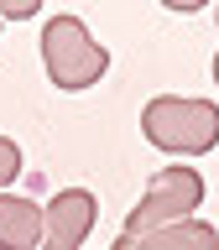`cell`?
<instances>
[{
  "label": "cell",
  "mask_w": 219,
  "mask_h": 250,
  "mask_svg": "<svg viewBox=\"0 0 219 250\" xmlns=\"http://www.w3.org/2000/svg\"><path fill=\"white\" fill-rule=\"evenodd\" d=\"M141 130L156 151L172 156H198L219 146V109L209 99H183V94H162L141 109Z\"/></svg>",
  "instance_id": "6da1fadb"
},
{
  "label": "cell",
  "mask_w": 219,
  "mask_h": 250,
  "mask_svg": "<svg viewBox=\"0 0 219 250\" xmlns=\"http://www.w3.org/2000/svg\"><path fill=\"white\" fill-rule=\"evenodd\" d=\"M42 68L58 89L78 94V89H94L110 68V52L94 42V31L78 21V16H52L42 26Z\"/></svg>",
  "instance_id": "7a4b0ae2"
},
{
  "label": "cell",
  "mask_w": 219,
  "mask_h": 250,
  "mask_svg": "<svg viewBox=\"0 0 219 250\" xmlns=\"http://www.w3.org/2000/svg\"><path fill=\"white\" fill-rule=\"evenodd\" d=\"M203 203V177L193 167H162L146 183V193H141V203L125 214V229L115 234V240H141V234L152 229H167V224H177V219H193V208Z\"/></svg>",
  "instance_id": "3957f363"
},
{
  "label": "cell",
  "mask_w": 219,
  "mask_h": 250,
  "mask_svg": "<svg viewBox=\"0 0 219 250\" xmlns=\"http://www.w3.org/2000/svg\"><path fill=\"white\" fill-rule=\"evenodd\" d=\"M94 219H99V203H94L89 188H63L58 198L42 208V245L47 250H78L84 240H89Z\"/></svg>",
  "instance_id": "277c9868"
},
{
  "label": "cell",
  "mask_w": 219,
  "mask_h": 250,
  "mask_svg": "<svg viewBox=\"0 0 219 250\" xmlns=\"http://www.w3.org/2000/svg\"><path fill=\"white\" fill-rule=\"evenodd\" d=\"M110 250H219V240H214V229L203 219H177V224L152 229L141 240H115Z\"/></svg>",
  "instance_id": "5b68a950"
},
{
  "label": "cell",
  "mask_w": 219,
  "mask_h": 250,
  "mask_svg": "<svg viewBox=\"0 0 219 250\" xmlns=\"http://www.w3.org/2000/svg\"><path fill=\"white\" fill-rule=\"evenodd\" d=\"M42 208L31 198H11L0 193V250H37L42 245Z\"/></svg>",
  "instance_id": "8992f818"
},
{
  "label": "cell",
  "mask_w": 219,
  "mask_h": 250,
  "mask_svg": "<svg viewBox=\"0 0 219 250\" xmlns=\"http://www.w3.org/2000/svg\"><path fill=\"white\" fill-rule=\"evenodd\" d=\"M16 177H21V146L0 136V188H5V183H16Z\"/></svg>",
  "instance_id": "52a82bcc"
},
{
  "label": "cell",
  "mask_w": 219,
  "mask_h": 250,
  "mask_svg": "<svg viewBox=\"0 0 219 250\" xmlns=\"http://www.w3.org/2000/svg\"><path fill=\"white\" fill-rule=\"evenodd\" d=\"M26 16H37V5H0V21H26Z\"/></svg>",
  "instance_id": "ba28073f"
},
{
  "label": "cell",
  "mask_w": 219,
  "mask_h": 250,
  "mask_svg": "<svg viewBox=\"0 0 219 250\" xmlns=\"http://www.w3.org/2000/svg\"><path fill=\"white\" fill-rule=\"evenodd\" d=\"M214 83H219V52H214Z\"/></svg>",
  "instance_id": "9c48e42d"
},
{
  "label": "cell",
  "mask_w": 219,
  "mask_h": 250,
  "mask_svg": "<svg viewBox=\"0 0 219 250\" xmlns=\"http://www.w3.org/2000/svg\"><path fill=\"white\" fill-rule=\"evenodd\" d=\"M214 21H219V5H214Z\"/></svg>",
  "instance_id": "30bf717a"
},
{
  "label": "cell",
  "mask_w": 219,
  "mask_h": 250,
  "mask_svg": "<svg viewBox=\"0 0 219 250\" xmlns=\"http://www.w3.org/2000/svg\"><path fill=\"white\" fill-rule=\"evenodd\" d=\"M37 250H47V245H37Z\"/></svg>",
  "instance_id": "8fae6325"
},
{
  "label": "cell",
  "mask_w": 219,
  "mask_h": 250,
  "mask_svg": "<svg viewBox=\"0 0 219 250\" xmlns=\"http://www.w3.org/2000/svg\"><path fill=\"white\" fill-rule=\"evenodd\" d=\"M214 240H219V229H214Z\"/></svg>",
  "instance_id": "7c38bea8"
}]
</instances>
